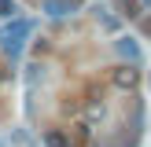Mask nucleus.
I'll use <instances>...</instances> for the list:
<instances>
[{
  "label": "nucleus",
  "instance_id": "1",
  "mask_svg": "<svg viewBox=\"0 0 151 147\" xmlns=\"http://www.w3.org/2000/svg\"><path fill=\"white\" fill-rule=\"evenodd\" d=\"M29 29H33V22L15 15V22H11V26H4V29H0V48H4L11 59H19V51H22V44H26Z\"/></svg>",
  "mask_w": 151,
  "mask_h": 147
},
{
  "label": "nucleus",
  "instance_id": "2",
  "mask_svg": "<svg viewBox=\"0 0 151 147\" xmlns=\"http://www.w3.org/2000/svg\"><path fill=\"white\" fill-rule=\"evenodd\" d=\"M111 85L118 88V92H133V88L140 85V70L133 63H122V66H114L111 70Z\"/></svg>",
  "mask_w": 151,
  "mask_h": 147
},
{
  "label": "nucleus",
  "instance_id": "3",
  "mask_svg": "<svg viewBox=\"0 0 151 147\" xmlns=\"http://www.w3.org/2000/svg\"><path fill=\"white\" fill-rule=\"evenodd\" d=\"M74 0H44V11L52 15V19H59V15H66V11H74Z\"/></svg>",
  "mask_w": 151,
  "mask_h": 147
},
{
  "label": "nucleus",
  "instance_id": "4",
  "mask_svg": "<svg viewBox=\"0 0 151 147\" xmlns=\"http://www.w3.org/2000/svg\"><path fill=\"white\" fill-rule=\"evenodd\" d=\"M44 147H74V143H70V136H66V132L48 129V132H44Z\"/></svg>",
  "mask_w": 151,
  "mask_h": 147
},
{
  "label": "nucleus",
  "instance_id": "5",
  "mask_svg": "<svg viewBox=\"0 0 151 147\" xmlns=\"http://www.w3.org/2000/svg\"><path fill=\"white\" fill-rule=\"evenodd\" d=\"M118 51H122L129 63H137V59H140V48H137V41H133V37H122V41H118Z\"/></svg>",
  "mask_w": 151,
  "mask_h": 147
},
{
  "label": "nucleus",
  "instance_id": "6",
  "mask_svg": "<svg viewBox=\"0 0 151 147\" xmlns=\"http://www.w3.org/2000/svg\"><path fill=\"white\" fill-rule=\"evenodd\" d=\"M118 4V15H122V19H137L140 15V0H114Z\"/></svg>",
  "mask_w": 151,
  "mask_h": 147
},
{
  "label": "nucleus",
  "instance_id": "7",
  "mask_svg": "<svg viewBox=\"0 0 151 147\" xmlns=\"http://www.w3.org/2000/svg\"><path fill=\"white\" fill-rule=\"evenodd\" d=\"M96 19L103 22V29H118V19H114V15H107V7H96Z\"/></svg>",
  "mask_w": 151,
  "mask_h": 147
},
{
  "label": "nucleus",
  "instance_id": "8",
  "mask_svg": "<svg viewBox=\"0 0 151 147\" xmlns=\"http://www.w3.org/2000/svg\"><path fill=\"white\" fill-rule=\"evenodd\" d=\"M19 15V4L15 0H0V19H15Z\"/></svg>",
  "mask_w": 151,
  "mask_h": 147
},
{
  "label": "nucleus",
  "instance_id": "9",
  "mask_svg": "<svg viewBox=\"0 0 151 147\" xmlns=\"http://www.w3.org/2000/svg\"><path fill=\"white\" fill-rule=\"evenodd\" d=\"M85 114H88V118H103V103H100V99H88V103H85Z\"/></svg>",
  "mask_w": 151,
  "mask_h": 147
},
{
  "label": "nucleus",
  "instance_id": "10",
  "mask_svg": "<svg viewBox=\"0 0 151 147\" xmlns=\"http://www.w3.org/2000/svg\"><path fill=\"white\" fill-rule=\"evenodd\" d=\"M88 136H92V129L88 125H78V143H88Z\"/></svg>",
  "mask_w": 151,
  "mask_h": 147
},
{
  "label": "nucleus",
  "instance_id": "11",
  "mask_svg": "<svg viewBox=\"0 0 151 147\" xmlns=\"http://www.w3.org/2000/svg\"><path fill=\"white\" fill-rule=\"evenodd\" d=\"M144 29H147V33H151V19H144Z\"/></svg>",
  "mask_w": 151,
  "mask_h": 147
},
{
  "label": "nucleus",
  "instance_id": "12",
  "mask_svg": "<svg viewBox=\"0 0 151 147\" xmlns=\"http://www.w3.org/2000/svg\"><path fill=\"white\" fill-rule=\"evenodd\" d=\"M0 81H4V70H0Z\"/></svg>",
  "mask_w": 151,
  "mask_h": 147
},
{
  "label": "nucleus",
  "instance_id": "13",
  "mask_svg": "<svg viewBox=\"0 0 151 147\" xmlns=\"http://www.w3.org/2000/svg\"><path fill=\"white\" fill-rule=\"evenodd\" d=\"M74 4H81V0H74Z\"/></svg>",
  "mask_w": 151,
  "mask_h": 147
}]
</instances>
